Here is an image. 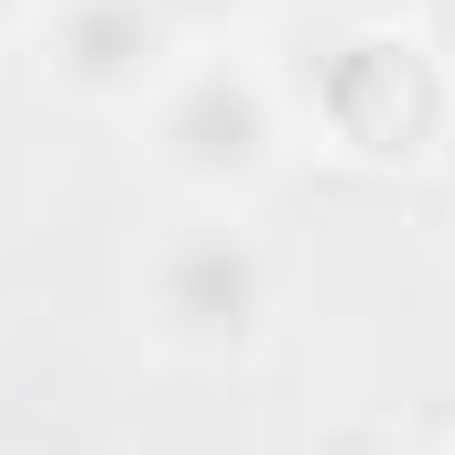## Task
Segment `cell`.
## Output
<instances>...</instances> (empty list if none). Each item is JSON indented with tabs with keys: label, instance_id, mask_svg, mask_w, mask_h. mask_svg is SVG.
I'll return each instance as SVG.
<instances>
[{
	"label": "cell",
	"instance_id": "cell-1",
	"mask_svg": "<svg viewBox=\"0 0 455 455\" xmlns=\"http://www.w3.org/2000/svg\"><path fill=\"white\" fill-rule=\"evenodd\" d=\"M293 120L304 152L347 163V174H423L455 131V66L402 12H336L293 66Z\"/></svg>",
	"mask_w": 455,
	"mask_h": 455
},
{
	"label": "cell",
	"instance_id": "cell-2",
	"mask_svg": "<svg viewBox=\"0 0 455 455\" xmlns=\"http://www.w3.org/2000/svg\"><path fill=\"white\" fill-rule=\"evenodd\" d=\"M141 163L163 196L185 206H260L304 152V120H293V76H271L250 44H196L174 87L141 108Z\"/></svg>",
	"mask_w": 455,
	"mask_h": 455
},
{
	"label": "cell",
	"instance_id": "cell-3",
	"mask_svg": "<svg viewBox=\"0 0 455 455\" xmlns=\"http://www.w3.org/2000/svg\"><path fill=\"white\" fill-rule=\"evenodd\" d=\"M282 315V271L260 250L250 206H185L152 228V250L131 271V325L152 358L174 369H250L271 347Z\"/></svg>",
	"mask_w": 455,
	"mask_h": 455
},
{
	"label": "cell",
	"instance_id": "cell-4",
	"mask_svg": "<svg viewBox=\"0 0 455 455\" xmlns=\"http://www.w3.org/2000/svg\"><path fill=\"white\" fill-rule=\"evenodd\" d=\"M33 54H44V87L66 108H87V120H141L196 44H185V22L163 12V0H54L33 22Z\"/></svg>",
	"mask_w": 455,
	"mask_h": 455
},
{
	"label": "cell",
	"instance_id": "cell-5",
	"mask_svg": "<svg viewBox=\"0 0 455 455\" xmlns=\"http://www.w3.org/2000/svg\"><path fill=\"white\" fill-rule=\"evenodd\" d=\"M163 12L185 22V44H239L260 22V0H163Z\"/></svg>",
	"mask_w": 455,
	"mask_h": 455
},
{
	"label": "cell",
	"instance_id": "cell-6",
	"mask_svg": "<svg viewBox=\"0 0 455 455\" xmlns=\"http://www.w3.org/2000/svg\"><path fill=\"white\" fill-rule=\"evenodd\" d=\"M44 12H54V0H0V44H12V33H33Z\"/></svg>",
	"mask_w": 455,
	"mask_h": 455
}]
</instances>
